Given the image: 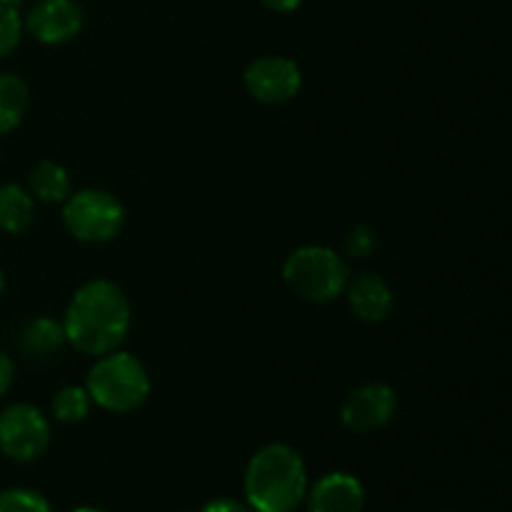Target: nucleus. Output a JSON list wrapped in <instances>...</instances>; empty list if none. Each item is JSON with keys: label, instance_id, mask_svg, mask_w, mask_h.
<instances>
[{"label": "nucleus", "instance_id": "1", "mask_svg": "<svg viewBox=\"0 0 512 512\" xmlns=\"http://www.w3.org/2000/svg\"><path fill=\"white\" fill-rule=\"evenodd\" d=\"M130 300L113 280H90L70 300L63 318L65 340L85 355L113 353L130 330Z\"/></svg>", "mask_w": 512, "mask_h": 512}, {"label": "nucleus", "instance_id": "2", "mask_svg": "<svg viewBox=\"0 0 512 512\" xmlns=\"http://www.w3.org/2000/svg\"><path fill=\"white\" fill-rule=\"evenodd\" d=\"M243 485L255 512H295L308 493V470L298 450L273 443L250 458Z\"/></svg>", "mask_w": 512, "mask_h": 512}, {"label": "nucleus", "instance_id": "3", "mask_svg": "<svg viewBox=\"0 0 512 512\" xmlns=\"http://www.w3.org/2000/svg\"><path fill=\"white\" fill-rule=\"evenodd\" d=\"M90 400L115 415H128L143 408L150 395V375L133 353L100 355L85 380Z\"/></svg>", "mask_w": 512, "mask_h": 512}, {"label": "nucleus", "instance_id": "4", "mask_svg": "<svg viewBox=\"0 0 512 512\" xmlns=\"http://www.w3.org/2000/svg\"><path fill=\"white\" fill-rule=\"evenodd\" d=\"M283 280L298 298L308 303H330L348 288L350 268L335 250L325 245H303L285 260Z\"/></svg>", "mask_w": 512, "mask_h": 512}, {"label": "nucleus", "instance_id": "5", "mask_svg": "<svg viewBox=\"0 0 512 512\" xmlns=\"http://www.w3.org/2000/svg\"><path fill=\"white\" fill-rule=\"evenodd\" d=\"M65 230L88 245L110 243L125 225V208L108 190H78L63 203Z\"/></svg>", "mask_w": 512, "mask_h": 512}, {"label": "nucleus", "instance_id": "6", "mask_svg": "<svg viewBox=\"0 0 512 512\" xmlns=\"http://www.w3.org/2000/svg\"><path fill=\"white\" fill-rule=\"evenodd\" d=\"M48 418L35 405L13 403L0 413V453L15 463H33L48 450Z\"/></svg>", "mask_w": 512, "mask_h": 512}, {"label": "nucleus", "instance_id": "7", "mask_svg": "<svg viewBox=\"0 0 512 512\" xmlns=\"http://www.w3.org/2000/svg\"><path fill=\"white\" fill-rule=\"evenodd\" d=\"M245 90L253 95L258 103L280 105L293 100L303 88V73L298 63L283 55H265V58L253 60L245 68L243 75Z\"/></svg>", "mask_w": 512, "mask_h": 512}, {"label": "nucleus", "instance_id": "8", "mask_svg": "<svg viewBox=\"0 0 512 512\" xmlns=\"http://www.w3.org/2000/svg\"><path fill=\"white\" fill-rule=\"evenodd\" d=\"M395 413H398V393L385 383H365L343 400L340 423L350 433H373L385 428Z\"/></svg>", "mask_w": 512, "mask_h": 512}, {"label": "nucleus", "instance_id": "9", "mask_svg": "<svg viewBox=\"0 0 512 512\" xmlns=\"http://www.w3.org/2000/svg\"><path fill=\"white\" fill-rule=\"evenodd\" d=\"M23 28L43 45H63L83 30V10L75 0H38L25 15Z\"/></svg>", "mask_w": 512, "mask_h": 512}, {"label": "nucleus", "instance_id": "10", "mask_svg": "<svg viewBox=\"0 0 512 512\" xmlns=\"http://www.w3.org/2000/svg\"><path fill=\"white\" fill-rule=\"evenodd\" d=\"M308 512H363L365 488L355 475L328 473L305 493Z\"/></svg>", "mask_w": 512, "mask_h": 512}, {"label": "nucleus", "instance_id": "11", "mask_svg": "<svg viewBox=\"0 0 512 512\" xmlns=\"http://www.w3.org/2000/svg\"><path fill=\"white\" fill-rule=\"evenodd\" d=\"M343 295H348L350 310L363 323H383L395 303L388 280L375 273H363L355 280H348Z\"/></svg>", "mask_w": 512, "mask_h": 512}, {"label": "nucleus", "instance_id": "12", "mask_svg": "<svg viewBox=\"0 0 512 512\" xmlns=\"http://www.w3.org/2000/svg\"><path fill=\"white\" fill-rule=\"evenodd\" d=\"M65 343H68V340H65L63 323L48 318V315L28 320L18 335L20 350H23L28 358L35 360H45L50 358V355L60 353V348H63Z\"/></svg>", "mask_w": 512, "mask_h": 512}, {"label": "nucleus", "instance_id": "13", "mask_svg": "<svg viewBox=\"0 0 512 512\" xmlns=\"http://www.w3.org/2000/svg\"><path fill=\"white\" fill-rule=\"evenodd\" d=\"M33 220V195L15 183L0 185V230L8 235H20L33 225Z\"/></svg>", "mask_w": 512, "mask_h": 512}, {"label": "nucleus", "instance_id": "14", "mask_svg": "<svg viewBox=\"0 0 512 512\" xmlns=\"http://www.w3.org/2000/svg\"><path fill=\"white\" fill-rule=\"evenodd\" d=\"M30 105V90L23 78L13 73L0 75V135L23 123Z\"/></svg>", "mask_w": 512, "mask_h": 512}, {"label": "nucleus", "instance_id": "15", "mask_svg": "<svg viewBox=\"0 0 512 512\" xmlns=\"http://www.w3.org/2000/svg\"><path fill=\"white\" fill-rule=\"evenodd\" d=\"M30 190L43 203H65L70 195L68 170L53 160H43L30 170Z\"/></svg>", "mask_w": 512, "mask_h": 512}, {"label": "nucleus", "instance_id": "16", "mask_svg": "<svg viewBox=\"0 0 512 512\" xmlns=\"http://www.w3.org/2000/svg\"><path fill=\"white\" fill-rule=\"evenodd\" d=\"M90 405H93V400H90L88 390L80 388V385H68V388L55 393L50 408H53V418L58 420V423L73 425L88 418Z\"/></svg>", "mask_w": 512, "mask_h": 512}, {"label": "nucleus", "instance_id": "17", "mask_svg": "<svg viewBox=\"0 0 512 512\" xmlns=\"http://www.w3.org/2000/svg\"><path fill=\"white\" fill-rule=\"evenodd\" d=\"M0 512H53V508L35 490L10 488L0 493Z\"/></svg>", "mask_w": 512, "mask_h": 512}, {"label": "nucleus", "instance_id": "18", "mask_svg": "<svg viewBox=\"0 0 512 512\" xmlns=\"http://www.w3.org/2000/svg\"><path fill=\"white\" fill-rule=\"evenodd\" d=\"M23 38V18L18 8L0 5V60L13 53Z\"/></svg>", "mask_w": 512, "mask_h": 512}, {"label": "nucleus", "instance_id": "19", "mask_svg": "<svg viewBox=\"0 0 512 512\" xmlns=\"http://www.w3.org/2000/svg\"><path fill=\"white\" fill-rule=\"evenodd\" d=\"M378 250V233L370 225H355L345 235V255L355 260H363Z\"/></svg>", "mask_w": 512, "mask_h": 512}, {"label": "nucleus", "instance_id": "20", "mask_svg": "<svg viewBox=\"0 0 512 512\" xmlns=\"http://www.w3.org/2000/svg\"><path fill=\"white\" fill-rule=\"evenodd\" d=\"M200 512H255V510L250 508L248 503H238V500L220 498V500H213V503L205 505Z\"/></svg>", "mask_w": 512, "mask_h": 512}, {"label": "nucleus", "instance_id": "21", "mask_svg": "<svg viewBox=\"0 0 512 512\" xmlns=\"http://www.w3.org/2000/svg\"><path fill=\"white\" fill-rule=\"evenodd\" d=\"M13 378H15L13 360H10V355H5L3 350H0V398H3V395L10 390Z\"/></svg>", "mask_w": 512, "mask_h": 512}, {"label": "nucleus", "instance_id": "22", "mask_svg": "<svg viewBox=\"0 0 512 512\" xmlns=\"http://www.w3.org/2000/svg\"><path fill=\"white\" fill-rule=\"evenodd\" d=\"M303 0H263L265 8H270L273 13H293V10L300 8Z\"/></svg>", "mask_w": 512, "mask_h": 512}, {"label": "nucleus", "instance_id": "23", "mask_svg": "<svg viewBox=\"0 0 512 512\" xmlns=\"http://www.w3.org/2000/svg\"><path fill=\"white\" fill-rule=\"evenodd\" d=\"M20 3H23V0H0V5H10V8H18Z\"/></svg>", "mask_w": 512, "mask_h": 512}, {"label": "nucleus", "instance_id": "24", "mask_svg": "<svg viewBox=\"0 0 512 512\" xmlns=\"http://www.w3.org/2000/svg\"><path fill=\"white\" fill-rule=\"evenodd\" d=\"M70 512H105V510H100V508H75Z\"/></svg>", "mask_w": 512, "mask_h": 512}, {"label": "nucleus", "instance_id": "25", "mask_svg": "<svg viewBox=\"0 0 512 512\" xmlns=\"http://www.w3.org/2000/svg\"><path fill=\"white\" fill-rule=\"evenodd\" d=\"M5 293V275H3V270H0V295Z\"/></svg>", "mask_w": 512, "mask_h": 512}]
</instances>
